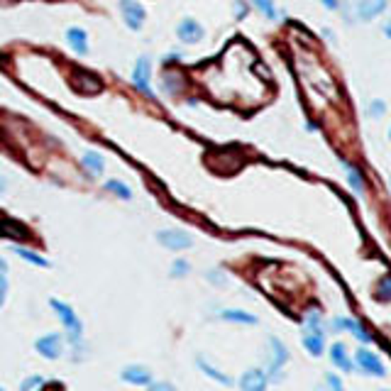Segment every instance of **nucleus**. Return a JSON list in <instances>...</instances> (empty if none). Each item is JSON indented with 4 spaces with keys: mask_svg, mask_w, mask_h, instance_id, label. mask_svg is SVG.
I'll list each match as a JSON object with an SVG mask.
<instances>
[{
    "mask_svg": "<svg viewBox=\"0 0 391 391\" xmlns=\"http://www.w3.org/2000/svg\"><path fill=\"white\" fill-rule=\"evenodd\" d=\"M157 243L169 252H183L193 247V238L181 228H164L157 233Z\"/></svg>",
    "mask_w": 391,
    "mask_h": 391,
    "instance_id": "obj_5",
    "label": "nucleus"
},
{
    "mask_svg": "<svg viewBox=\"0 0 391 391\" xmlns=\"http://www.w3.org/2000/svg\"><path fill=\"white\" fill-rule=\"evenodd\" d=\"M235 10H238V17H240V20H243V17H247V8H245L243 3H240V0L235 3Z\"/></svg>",
    "mask_w": 391,
    "mask_h": 391,
    "instance_id": "obj_33",
    "label": "nucleus"
},
{
    "mask_svg": "<svg viewBox=\"0 0 391 391\" xmlns=\"http://www.w3.org/2000/svg\"><path fill=\"white\" fill-rule=\"evenodd\" d=\"M44 384H47V379H44L42 375H30V377L22 379L20 391H42Z\"/></svg>",
    "mask_w": 391,
    "mask_h": 391,
    "instance_id": "obj_25",
    "label": "nucleus"
},
{
    "mask_svg": "<svg viewBox=\"0 0 391 391\" xmlns=\"http://www.w3.org/2000/svg\"><path fill=\"white\" fill-rule=\"evenodd\" d=\"M145 389L147 391H179V389H176V384L166 382V379H152V382H149Z\"/></svg>",
    "mask_w": 391,
    "mask_h": 391,
    "instance_id": "obj_28",
    "label": "nucleus"
},
{
    "mask_svg": "<svg viewBox=\"0 0 391 391\" xmlns=\"http://www.w3.org/2000/svg\"><path fill=\"white\" fill-rule=\"evenodd\" d=\"M355 367L362 372V375H367V377H387V365H384V360L379 357L377 352H372V350H367V347H360V350H355V362H352Z\"/></svg>",
    "mask_w": 391,
    "mask_h": 391,
    "instance_id": "obj_4",
    "label": "nucleus"
},
{
    "mask_svg": "<svg viewBox=\"0 0 391 391\" xmlns=\"http://www.w3.org/2000/svg\"><path fill=\"white\" fill-rule=\"evenodd\" d=\"M320 3H323L327 10H337V5H340L337 0H320Z\"/></svg>",
    "mask_w": 391,
    "mask_h": 391,
    "instance_id": "obj_35",
    "label": "nucleus"
},
{
    "mask_svg": "<svg viewBox=\"0 0 391 391\" xmlns=\"http://www.w3.org/2000/svg\"><path fill=\"white\" fill-rule=\"evenodd\" d=\"M218 318L225 320V323H238V325H257L260 323V318H257L255 313H247L243 308H223L218 310Z\"/></svg>",
    "mask_w": 391,
    "mask_h": 391,
    "instance_id": "obj_15",
    "label": "nucleus"
},
{
    "mask_svg": "<svg viewBox=\"0 0 391 391\" xmlns=\"http://www.w3.org/2000/svg\"><path fill=\"white\" fill-rule=\"evenodd\" d=\"M389 289H391V281H389V277H384L382 281H379V291H377V298L382 303H389Z\"/></svg>",
    "mask_w": 391,
    "mask_h": 391,
    "instance_id": "obj_30",
    "label": "nucleus"
},
{
    "mask_svg": "<svg viewBox=\"0 0 391 391\" xmlns=\"http://www.w3.org/2000/svg\"><path fill=\"white\" fill-rule=\"evenodd\" d=\"M387 5H389V0H360L357 17L362 22H372L387 13Z\"/></svg>",
    "mask_w": 391,
    "mask_h": 391,
    "instance_id": "obj_14",
    "label": "nucleus"
},
{
    "mask_svg": "<svg viewBox=\"0 0 391 391\" xmlns=\"http://www.w3.org/2000/svg\"><path fill=\"white\" fill-rule=\"evenodd\" d=\"M132 83L142 91L145 96L152 98L154 91H152V59L149 56H140L135 64V71H132Z\"/></svg>",
    "mask_w": 391,
    "mask_h": 391,
    "instance_id": "obj_9",
    "label": "nucleus"
},
{
    "mask_svg": "<svg viewBox=\"0 0 391 391\" xmlns=\"http://www.w3.org/2000/svg\"><path fill=\"white\" fill-rule=\"evenodd\" d=\"M83 166L88 169V174L101 176L103 171H106V159H103L98 152H86L83 154Z\"/></svg>",
    "mask_w": 391,
    "mask_h": 391,
    "instance_id": "obj_20",
    "label": "nucleus"
},
{
    "mask_svg": "<svg viewBox=\"0 0 391 391\" xmlns=\"http://www.w3.org/2000/svg\"><path fill=\"white\" fill-rule=\"evenodd\" d=\"M162 88H164L169 96L181 93V91L186 88V78H183V73H181V71H164V76H162Z\"/></svg>",
    "mask_w": 391,
    "mask_h": 391,
    "instance_id": "obj_18",
    "label": "nucleus"
},
{
    "mask_svg": "<svg viewBox=\"0 0 391 391\" xmlns=\"http://www.w3.org/2000/svg\"><path fill=\"white\" fill-rule=\"evenodd\" d=\"M13 252H15L17 257H22V260H25V262L34 264V267H42V269H47V267H49V260H47V257L37 255V252L27 250V247H20V245H15V247H13Z\"/></svg>",
    "mask_w": 391,
    "mask_h": 391,
    "instance_id": "obj_19",
    "label": "nucleus"
},
{
    "mask_svg": "<svg viewBox=\"0 0 391 391\" xmlns=\"http://www.w3.org/2000/svg\"><path fill=\"white\" fill-rule=\"evenodd\" d=\"M306 330L325 332V320L323 315H320V310H308L306 313Z\"/></svg>",
    "mask_w": 391,
    "mask_h": 391,
    "instance_id": "obj_23",
    "label": "nucleus"
},
{
    "mask_svg": "<svg viewBox=\"0 0 391 391\" xmlns=\"http://www.w3.org/2000/svg\"><path fill=\"white\" fill-rule=\"evenodd\" d=\"M345 174H347V181H350V186L355 188V193H365V179H362V174H360V169L355 164H345Z\"/></svg>",
    "mask_w": 391,
    "mask_h": 391,
    "instance_id": "obj_21",
    "label": "nucleus"
},
{
    "mask_svg": "<svg viewBox=\"0 0 391 391\" xmlns=\"http://www.w3.org/2000/svg\"><path fill=\"white\" fill-rule=\"evenodd\" d=\"M325 387H327V391H347L345 389L340 375H335V372H327L325 375Z\"/></svg>",
    "mask_w": 391,
    "mask_h": 391,
    "instance_id": "obj_29",
    "label": "nucleus"
},
{
    "mask_svg": "<svg viewBox=\"0 0 391 391\" xmlns=\"http://www.w3.org/2000/svg\"><path fill=\"white\" fill-rule=\"evenodd\" d=\"M106 188H108V191H111L113 196L123 198V200H130V198H132V188H130L125 181H120V179H111V181L106 183Z\"/></svg>",
    "mask_w": 391,
    "mask_h": 391,
    "instance_id": "obj_22",
    "label": "nucleus"
},
{
    "mask_svg": "<svg viewBox=\"0 0 391 391\" xmlns=\"http://www.w3.org/2000/svg\"><path fill=\"white\" fill-rule=\"evenodd\" d=\"M10 272V267H8V262L3 260V257H0V274H8Z\"/></svg>",
    "mask_w": 391,
    "mask_h": 391,
    "instance_id": "obj_36",
    "label": "nucleus"
},
{
    "mask_svg": "<svg viewBox=\"0 0 391 391\" xmlns=\"http://www.w3.org/2000/svg\"><path fill=\"white\" fill-rule=\"evenodd\" d=\"M315 391H327V387H325V382H323V384H318V387H315Z\"/></svg>",
    "mask_w": 391,
    "mask_h": 391,
    "instance_id": "obj_37",
    "label": "nucleus"
},
{
    "mask_svg": "<svg viewBox=\"0 0 391 391\" xmlns=\"http://www.w3.org/2000/svg\"><path fill=\"white\" fill-rule=\"evenodd\" d=\"M120 379H123L125 384H130V387H147L154 379V372L149 370L147 365L132 362V365H125L123 370H120Z\"/></svg>",
    "mask_w": 391,
    "mask_h": 391,
    "instance_id": "obj_8",
    "label": "nucleus"
},
{
    "mask_svg": "<svg viewBox=\"0 0 391 391\" xmlns=\"http://www.w3.org/2000/svg\"><path fill=\"white\" fill-rule=\"evenodd\" d=\"M8 291H10L8 274H0V308H3L5 301H8Z\"/></svg>",
    "mask_w": 391,
    "mask_h": 391,
    "instance_id": "obj_32",
    "label": "nucleus"
},
{
    "mask_svg": "<svg viewBox=\"0 0 391 391\" xmlns=\"http://www.w3.org/2000/svg\"><path fill=\"white\" fill-rule=\"evenodd\" d=\"M176 37H179L183 44L203 42V37H205L203 25H200V22H196L193 17H183V20L179 22V27H176Z\"/></svg>",
    "mask_w": 391,
    "mask_h": 391,
    "instance_id": "obj_12",
    "label": "nucleus"
},
{
    "mask_svg": "<svg viewBox=\"0 0 391 391\" xmlns=\"http://www.w3.org/2000/svg\"><path fill=\"white\" fill-rule=\"evenodd\" d=\"M291 360V350L281 337L277 335H269L267 337V377H269V384H281L284 382V367L289 365Z\"/></svg>",
    "mask_w": 391,
    "mask_h": 391,
    "instance_id": "obj_1",
    "label": "nucleus"
},
{
    "mask_svg": "<svg viewBox=\"0 0 391 391\" xmlns=\"http://www.w3.org/2000/svg\"><path fill=\"white\" fill-rule=\"evenodd\" d=\"M193 365L198 367V372L203 375L205 379H210V382H215L218 387H235V379L225 375V372L220 370V367H215L213 362L205 357V355H196Z\"/></svg>",
    "mask_w": 391,
    "mask_h": 391,
    "instance_id": "obj_7",
    "label": "nucleus"
},
{
    "mask_svg": "<svg viewBox=\"0 0 391 391\" xmlns=\"http://www.w3.org/2000/svg\"><path fill=\"white\" fill-rule=\"evenodd\" d=\"M32 347H34V352H37L39 357L54 362V360L64 357V352H66V335H64V332H47V335L37 337Z\"/></svg>",
    "mask_w": 391,
    "mask_h": 391,
    "instance_id": "obj_3",
    "label": "nucleus"
},
{
    "mask_svg": "<svg viewBox=\"0 0 391 391\" xmlns=\"http://www.w3.org/2000/svg\"><path fill=\"white\" fill-rule=\"evenodd\" d=\"M301 342H303V350H306L310 357H320V355L325 352V332L306 330Z\"/></svg>",
    "mask_w": 391,
    "mask_h": 391,
    "instance_id": "obj_16",
    "label": "nucleus"
},
{
    "mask_svg": "<svg viewBox=\"0 0 391 391\" xmlns=\"http://www.w3.org/2000/svg\"><path fill=\"white\" fill-rule=\"evenodd\" d=\"M252 5H255V8L260 10V13L267 17V20H277V17H279L274 0H252Z\"/></svg>",
    "mask_w": 391,
    "mask_h": 391,
    "instance_id": "obj_24",
    "label": "nucleus"
},
{
    "mask_svg": "<svg viewBox=\"0 0 391 391\" xmlns=\"http://www.w3.org/2000/svg\"><path fill=\"white\" fill-rule=\"evenodd\" d=\"M330 327L335 332H350V335H355L360 342H365V345L372 342V332H367V327L355 318H345V315H340V318H332Z\"/></svg>",
    "mask_w": 391,
    "mask_h": 391,
    "instance_id": "obj_10",
    "label": "nucleus"
},
{
    "mask_svg": "<svg viewBox=\"0 0 391 391\" xmlns=\"http://www.w3.org/2000/svg\"><path fill=\"white\" fill-rule=\"evenodd\" d=\"M0 391H8V389H5V387H0Z\"/></svg>",
    "mask_w": 391,
    "mask_h": 391,
    "instance_id": "obj_38",
    "label": "nucleus"
},
{
    "mask_svg": "<svg viewBox=\"0 0 391 391\" xmlns=\"http://www.w3.org/2000/svg\"><path fill=\"white\" fill-rule=\"evenodd\" d=\"M66 42L76 54H88V34H86V30H81V27H68Z\"/></svg>",
    "mask_w": 391,
    "mask_h": 391,
    "instance_id": "obj_17",
    "label": "nucleus"
},
{
    "mask_svg": "<svg viewBox=\"0 0 391 391\" xmlns=\"http://www.w3.org/2000/svg\"><path fill=\"white\" fill-rule=\"evenodd\" d=\"M327 357H330L332 367H335V370H340V372H345V375L355 370L352 357H350L347 345H345V342H332L330 350H327Z\"/></svg>",
    "mask_w": 391,
    "mask_h": 391,
    "instance_id": "obj_13",
    "label": "nucleus"
},
{
    "mask_svg": "<svg viewBox=\"0 0 391 391\" xmlns=\"http://www.w3.org/2000/svg\"><path fill=\"white\" fill-rule=\"evenodd\" d=\"M370 113L375 115V118H384V113H387V103H384L382 98L372 101V103H370Z\"/></svg>",
    "mask_w": 391,
    "mask_h": 391,
    "instance_id": "obj_31",
    "label": "nucleus"
},
{
    "mask_svg": "<svg viewBox=\"0 0 391 391\" xmlns=\"http://www.w3.org/2000/svg\"><path fill=\"white\" fill-rule=\"evenodd\" d=\"M118 5H120V15H123L125 25H128L130 30L140 32L147 20V13H145V8H142V3H137V0H118Z\"/></svg>",
    "mask_w": 391,
    "mask_h": 391,
    "instance_id": "obj_6",
    "label": "nucleus"
},
{
    "mask_svg": "<svg viewBox=\"0 0 391 391\" xmlns=\"http://www.w3.org/2000/svg\"><path fill=\"white\" fill-rule=\"evenodd\" d=\"M49 308L54 310V315L61 320V325H64L66 342L68 345L83 342V323L76 310H73V306H68L66 301H59V298H49Z\"/></svg>",
    "mask_w": 391,
    "mask_h": 391,
    "instance_id": "obj_2",
    "label": "nucleus"
},
{
    "mask_svg": "<svg viewBox=\"0 0 391 391\" xmlns=\"http://www.w3.org/2000/svg\"><path fill=\"white\" fill-rule=\"evenodd\" d=\"M205 279H208L213 286H218V289H225V286H228V274L223 272L220 267L208 269V272H205Z\"/></svg>",
    "mask_w": 391,
    "mask_h": 391,
    "instance_id": "obj_26",
    "label": "nucleus"
},
{
    "mask_svg": "<svg viewBox=\"0 0 391 391\" xmlns=\"http://www.w3.org/2000/svg\"><path fill=\"white\" fill-rule=\"evenodd\" d=\"M188 272H191V264H188L186 260H176L174 264H171V269H169V274L174 279H183Z\"/></svg>",
    "mask_w": 391,
    "mask_h": 391,
    "instance_id": "obj_27",
    "label": "nucleus"
},
{
    "mask_svg": "<svg viewBox=\"0 0 391 391\" xmlns=\"http://www.w3.org/2000/svg\"><path fill=\"white\" fill-rule=\"evenodd\" d=\"M5 188H8V176H5L3 171H0V196L5 193Z\"/></svg>",
    "mask_w": 391,
    "mask_h": 391,
    "instance_id": "obj_34",
    "label": "nucleus"
},
{
    "mask_svg": "<svg viewBox=\"0 0 391 391\" xmlns=\"http://www.w3.org/2000/svg\"><path fill=\"white\" fill-rule=\"evenodd\" d=\"M238 387L243 391H267L269 387V377L262 367H250L247 372H243Z\"/></svg>",
    "mask_w": 391,
    "mask_h": 391,
    "instance_id": "obj_11",
    "label": "nucleus"
}]
</instances>
